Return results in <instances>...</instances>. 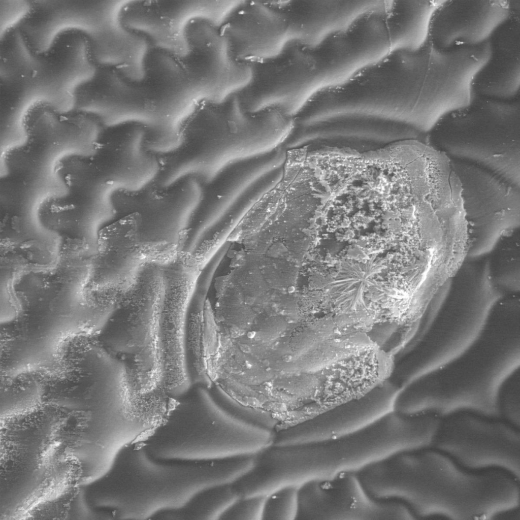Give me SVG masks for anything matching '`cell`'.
I'll use <instances>...</instances> for the list:
<instances>
[{
  "label": "cell",
  "mask_w": 520,
  "mask_h": 520,
  "mask_svg": "<svg viewBox=\"0 0 520 520\" xmlns=\"http://www.w3.org/2000/svg\"><path fill=\"white\" fill-rule=\"evenodd\" d=\"M399 388L388 380L360 397L340 402L294 426L279 430V445L315 443L351 433L393 410Z\"/></svg>",
  "instance_id": "obj_13"
},
{
  "label": "cell",
  "mask_w": 520,
  "mask_h": 520,
  "mask_svg": "<svg viewBox=\"0 0 520 520\" xmlns=\"http://www.w3.org/2000/svg\"><path fill=\"white\" fill-rule=\"evenodd\" d=\"M398 328L395 323H386L377 325L370 331L369 336L377 344L382 346Z\"/></svg>",
  "instance_id": "obj_27"
},
{
  "label": "cell",
  "mask_w": 520,
  "mask_h": 520,
  "mask_svg": "<svg viewBox=\"0 0 520 520\" xmlns=\"http://www.w3.org/2000/svg\"><path fill=\"white\" fill-rule=\"evenodd\" d=\"M296 519H410L404 503L370 495L356 473L314 480L298 487Z\"/></svg>",
  "instance_id": "obj_10"
},
{
  "label": "cell",
  "mask_w": 520,
  "mask_h": 520,
  "mask_svg": "<svg viewBox=\"0 0 520 520\" xmlns=\"http://www.w3.org/2000/svg\"><path fill=\"white\" fill-rule=\"evenodd\" d=\"M294 126V119L276 109L247 111L237 94L204 101L189 116L177 146L162 155V172L171 182L190 177L205 185L230 165L282 145Z\"/></svg>",
  "instance_id": "obj_1"
},
{
  "label": "cell",
  "mask_w": 520,
  "mask_h": 520,
  "mask_svg": "<svg viewBox=\"0 0 520 520\" xmlns=\"http://www.w3.org/2000/svg\"><path fill=\"white\" fill-rule=\"evenodd\" d=\"M450 165L461 182L467 222L486 235L488 251L503 231L519 224V188L475 165L451 159Z\"/></svg>",
  "instance_id": "obj_12"
},
{
  "label": "cell",
  "mask_w": 520,
  "mask_h": 520,
  "mask_svg": "<svg viewBox=\"0 0 520 520\" xmlns=\"http://www.w3.org/2000/svg\"><path fill=\"white\" fill-rule=\"evenodd\" d=\"M298 487L288 486L266 496L262 519H296Z\"/></svg>",
  "instance_id": "obj_24"
},
{
  "label": "cell",
  "mask_w": 520,
  "mask_h": 520,
  "mask_svg": "<svg viewBox=\"0 0 520 520\" xmlns=\"http://www.w3.org/2000/svg\"><path fill=\"white\" fill-rule=\"evenodd\" d=\"M287 150L280 146L267 154L234 164L202 185L200 202L191 218L199 230H207L218 216L231 209L260 178L283 166Z\"/></svg>",
  "instance_id": "obj_16"
},
{
  "label": "cell",
  "mask_w": 520,
  "mask_h": 520,
  "mask_svg": "<svg viewBox=\"0 0 520 520\" xmlns=\"http://www.w3.org/2000/svg\"><path fill=\"white\" fill-rule=\"evenodd\" d=\"M519 366V341L505 325L486 323L464 352L444 366L416 380V397L428 410L442 417L470 412L499 416L498 394Z\"/></svg>",
  "instance_id": "obj_2"
},
{
  "label": "cell",
  "mask_w": 520,
  "mask_h": 520,
  "mask_svg": "<svg viewBox=\"0 0 520 520\" xmlns=\"http://www.w3.org/2000/svg\"><path fill=\"white\" fill-rule=\"evenodd\" d=\"M202 190L197 179L187 177L165 188L153 181L136 191L115 193L117 209L139 214L140 244L146 262L163 266L178 258Z\"/></svg>",
  "instance_id": "obj_4"
},
{
  "label": "cell",
  "mask_w": 520,
  "mask_h": 520,
  "mask_svg": "<svg viewBox=\"0 0 520 520\" xmlns=\"http://www.w3.org/2000/svg\"><path fill=\"white\" fill-rule=\"evenodd\" d=\"M161 266L146 263L134 284L119 296L102 333L110 350L135 355L148 345L161 306Z\"/></svg>",
  "instance_id": "obj_11"
},
{
  "label": "cell",
  "mask_w": 520,
  "mask_h": 520,
  "mask_svg": "<svg viewBox=\"0 0 520 520\" xmlns=\"http://www.w3.org/2000/svg\"><path fill=\"white\" fill-rule=\"evenodd\" d=\"M323 88L340 84L392 50L385 11L370 9L310 47Z\"/></svg>",
  "instance_id": "obj_9"
},
{
  "label": "cell",
  "mask_w": 520,
  "mask_h": 520,
  "mask_svg": "<svg viewBox=\"0 0 520 520\" xmlns=\"http://www.w3.org/2000/svg\"><path fill=\"white\" fill-rule=\"evenodd\" d=\"M220 32L233 56L245 63L273 57L289 42L287 20L280 5L257 2L238 4Z\"/></svg>",
  "instance_id": "obj_14"
},
{
  "label": "cell",
  "mask_w": 520,
  "mask_h": 520,
  "mask_svg": "<svg viewBox=\"0 0 520 520\" xmlns=\"http://www.w3.org/2000/svg\"><path fill=\"white\" fill-rule=\"evenodd\" d=\"M434 446L472 470L499 469L519 474L518 430L497 418L469 412L444 417Z\"/></svg>",
  "instance_id": "obj_7"
},
{
  "label": "cell",
  "mask_w": 520,
  "mask_h": 520,
  "mask_svg": "<svg viewBox=\"0 0 520 520\" xmlns=\"http://www.w3.org/2000/svg\"><path fill=\"white\" fill-rule=\"evenodd\" d=\"M439 2L388 1L385 14L393 49H414L427 41L432 17Z\"/></svg>",
  "instance_id": "obj_20"
},
{
  "label": "cell",
  "mask_w": 520,
  "mask_h": 520,
  "mask_svg": "<svg viewBox=\"0 0 520 520\" xmlns=\"http://www.w3.org/2000/svg\"><path fill=\"white\" fill-rule=\"evenodd\" d=\"M421 440L418 420L393 410L355 432L307 443L313 480L357 473L394 454L418 449Z\"/></svg>",
  "instance_id": "obj_5"
},
{
  "label": "cell",
  "mask_w": 520,
  "mask_h": 520,
  "mask_svg": "<svg viewBox=\"0 0 520 520\" xmlns=\"http://www.w3.org/2000/svg\"><path fill=\"white\" fill-rule=\"evenodd\" d=\"M266 496L240 497L221 515L219 519L261 520Z\"/></svg>",
  "instance_id": "obj_25"
},
{
  "label": "cell",
  "mask_w": 520,
  "mask_h": 520,
  "mask_svg": "<svg viewBox=\"0 0 520 520\" xmlns=\"http://www.w3.org/2000/svg\"><path fill=\"white\" fill-rule=\"evenodd\" d=\"M248 64L250 79L238 95L249 112L275 109L294 118L320 89L314 56L299 43L290 41L277 55Z\"/></svg>",
  "instance_id": "obj_6"
},
{
  "label": "cell",
  "mask_w": 520,
  "mask_h": 520,
  "mask_svg": "<svg viewBox=\"0 0 520 520\" xmlns=\"http://www.w3.org/2000/svg\"><path fill=\"white\" fill-rule=\"evenodd\" d=\"M2 161L9 173L15 174L24 171L30 164L29 147L25 145H16L7 148L2 155Z\"/></svg>",
  "instance_id": "obj_26"
},
{
  "label": "cell",
  "mask_w": 520,
  "mask_h": 520,
  "mask_svg": "<svg viewBox=\"0 0 520 520\" xmlns=\"http://www.w3.org/2000/svg\"><path fill=\"white\" fill-rule=\"evenodd\" d=\"M422 468L416 451L407 453L399 458L394 464L388 476V488L391 495L396 499L406 504L416 516H426L428 509L434 500H439V515H441L442 504H444V514L446 516L445 504H448L449 516L451 518L449 505H451L452 516H456L455 508L458 505L486 504L489 497V482L486 473L462 467L451 479L461 465L456 470L450 479H440L439 475H431ZM458 514V513H457Z\"/></svg>",
  "instance_id": "obj_8"
},
{
  "label": "cell",
  "mask_w": 520,
  "mask_h": 520,
  "mask_svg": "<svg viewBox=\"0 0 520 520\" xmlns=\"http://www.w3.org/2000/svg\"><path fill=\"white\" fill-rule=\"evenodd\" d=\"M428 144L450 159L475 165L519 188V106L516 99L475 98L443 117Z\"/></svg>",
  "instance_id": "obj_3"
},
{
  "label": "cell",
  "mask_w": 520,
  "mask_h": 520,
  "mask_svg": "<svg viewBox=\"0 0 520 520\" xmlns=\"http://www.w3.org/2000/svg\"><path fill=\"white\" fill-rule=\"evenodd\" d=\"M53 173L63 185L75 189L81 188L90 180L93 167L86 157L77 153H68L56 160Z\"/></svg>",
  "instance_id": "obj_23"
},
{
  "label": "cell",
  "mask_w": 520,
  "mask_h": 520,
  "mask_svg": "<svg viewBox=\"0 0 520 520\" xmlns=\"http://www.w3.org/2000/svg\"><path fill=\"white\" fill-rule=\"evenodd\" d=\"M519 15H512L490 38V56L473 80L472 99H516L519 87Z\"/></svg>",
  "instance_id": "obj_17"
},
{
  "label": "cell",
  "mask_w": 520,
  "mask_h": 520,
  "mask_svg": "<svg viewBox=\"0 0 520 520\" xmlns=\"http://www.w3.org/2000/svg\"><path fill=\"white\" fill-rule=\"evenodd\" d=\"M375 4V1H292L282 7L290 41L314 47L346 27Z\"/></svg>",
  "instance_id": "obj_18"
},
{
  "label": "cell",
  "mask_w": 520,
  "mask_h": 520,
  "mask_svg": "<svg viewBox=\"0 0 520 520\" xmlns=\"http://www.w3.org/2000/svg\"><path fill=\"white\" fill-rule=\"evenodd\" d=\"M514 14H519L515 1H441L432 15L429 38L442 49L480 44Z\"/></svg>",
  "instance_id": "obj_15"
},
{
  "label": "cell",
  "mask_w": 520,
  "mask_h": 520,
  "mask_svg": "<svg viewBox=\"0 0 520 520\" xmlns=\"http://www.w3.org/2000/svg\"><path fill=\"white\" fill-rule=\"evenodd\" d=\"M61 116L47 102L38 101L30 104L21 119V127L28 140L44 142L57 130Z\"/></svg>",
  "instance_id": "obj_22"
},
{
  "label": "cell",
  "mask_w": 520,
  "mask_h": 520,
  "mask_svg": "<svg viewBox=\"0 0 520 520\" xmlns=\"http://www.w3.org/2000/svg\"><path fill=\"white\" fill-rule=\"evenodd\" d=\"M383 259L365 263L346 262L330 285L331 296L336 304L344 310H352L364 303V294L372 285V278L386 266Z\"/></svg>",
  "instance_id": "obj_21"
},
{
  "label": "cell",
  "mask_w": 520,
  "mask_h": 520,
  "mask_svg": "<svg viewBox=\"0 0 520 520\" xmlns=\"http://www.w3.org/2000/svg\"><path fill=\"white\" fill-rule=\"evenodd\" d=\"M140 221L139 213L131 212L103 232L101 273L110 292L129 289L147 263L140 244Z\"/></svg>",
  "instance_id": "obj_19"
}]
</instances>
